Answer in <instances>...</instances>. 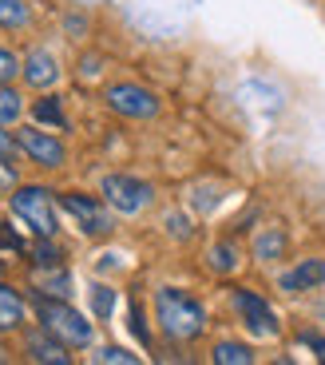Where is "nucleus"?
I'll list each match as a JSON object with an SVG mask.
<instances>
[{"label":"nucleus","mask_w":325,"mask_h":365,"mask_svg":"<svg viewBox=\"0 0 325 365\" xmlns=\"http://www.w3.org/2000/svg\"><path fill=\"white\" fill-rule=\"evenodd\" d=\"M155 314H159V326L171 341H195L207 329V310L175 286H162L155 294Z\"/></svg>","instance_id":"1"},{"label":"nucleus","mask_w":325,"mask_h":365,"mask_svg":"<svg viewBox=\"0 0 325 365\" xmlns=\"http://www.w3.org/2000/svg\"><path fill=\"white\" fill-rule=\"evenodd\" d=\"M36 314H40V326L52 329L63 346H91V322H83V314L76 310V306L40 298L36 302Z\"/></svg>","instance_id":"2"},{"label":"nucleus","mask_w":325,"mask_h":365,"mask_svg":"<svg viewBox=\"0 0 325 365\" xmlns=\"http://www.w3.org/2000/svg\"><path fill=\"white\" fill-rule=\"evenodd\" d=\"M12 210H16L40 238H52L56 227H60V222H56L52 191H44V187H16V191H12Z\"/></svg>","instance_id":"3"},{"label":"nucleus","mask_w":325,"mask_h":365,"mask_svg":"<svg viewBox=\"0 0 325 365\" xmlns=\"http://www.w3.org/2000/svg\"><path fill=\"white\" fill-rule=\"evenodd\" d=\"M103 199H108V207H115L119 215H139L143 207H151L155 191L147 182L131 179V175H108V179H103Z\"/></svg>","instance_id":"4"},{"label":"nucleus","mask_w":325,"mask_h":365,"mask_svg":"<svg viewBox=\"0 0 325 365\" xmlns=\"http://www.w3.org/2000/svg\"><path fill=\"white\" fill-rule=\"evenodd\" d=\"M108 108L123 119H151V115H159V96L139 88V83H111Z\"/></svg>","instance_id":"5"},{"label":"nucleus","mask_w":325,"mask_h":365,"mask_svg":"<svg viewBox=\"0 0 325 365\" xmlns=\"http://www.w3.org/2000/svg\"><path fill=\"white\" fill-rule=\"evenodd\" d=\"M60 207L68 210V215H72L76 222H80L83 235H91V238L111 235V215H108V207H103L100 199H91V195H80V191H68V195H60Z\"/></svg>","instance_id":"6"},{"label":"nucleus","mask_w":325,"mask_h":365,"mask_svg":"<svg viewBox=\"0 0 325 365\" xmlns=\"http://www.w3.org/2000/svg\"><path fill=\"white\" fill-rule=\"evenodd\" d=\"M16 139H20V151L40 167H63V159H68V151H63L60 139L48 135V131H40V128H20Z\"/></svg>","instance_id":"7"},{"label":"nucleus","mask_w":325,"mask_h":365,"mask_svg":"<svg viewBox=\"0 0 325 365\" xmlns=\"http://www.w3.org/2000/svg\"><path fill=\"white\" fill-rule=\"evenodd\" d=\"M234 310L242 314V322L258 334V338H274L278 334V314L266 306V298H258L254 290H234Z\"/></svg>","instance_id":"8"},{"label":"nucleus","mask_w":325,"mask_h":365,"mask_svg":"<svg viewBox=\"0 0 325 365\" xmlns=\"http://www.w3.org/2000/svg\"><path fill=\"white\" fill-rule=\"evenodd\" d=\"M24 346H28V357H32V361H44V365H68L72 361V357H68V346L44 326L32 329V334L24 338Z\"/></svg>","instance_id":"9"},{"label":"nucleus","mask_w":325,"mask_h":365,"mask_svg":"<svg viewBox=\"0 0 325 365\" xmlns=\"http://www.w3.org/2000/svg\"><path fill=\"white\" fill-rule=\"evenodd\" d=\"M24 80L32 83V88H56V80H60V68H56V56L44 52V48H32V52L24 56Z\"/></svg>","instance_id":"10"},{"label":"nucleus","mask_w":325,"mask_h":365,"mask_svg":"<svg viewBox=\"0 0 325 365\" xmlns=\"http://www.w3.org/2000/svg\"><path fill=\"white\" fill-rule=\"evenodd\" d=\"M325 282V262L321 258H306L298 262L289 274H282V290L286 294H301V290H314V286Z\"/></svg>","instance_id":"11"},{"label":"nucleus","mask_w":325,"mask_h":365,"mask_svg":"<svg viewBox=\"0 0 325 365\" xmlns=\"http://www.w3.org/2000/svg\"><path fill=\"white\" fill-rule=\"evenodd\" d=\"M20 326H24V298H20L12 286L0 282V334L20 329Z\"/></svg>","instance_id":"12"},{"label":"nucleus","mask_w":325,"mask_h":365,"mask_svg":"<svg viewBox=\"0 0 325 365\" xmlns=\"http://www.w3.org/2000/svg\"><path fill=\"white\" fill-rule=\"evenodd\" d=\"M20 111H24V103H20V91L9 88V83H0V128L16 123Z\"/></svg>","instance_id":"13"},{"label":"nucleus","mask_w":325,"mask_h":365,"mask_svg":"<svg viewBox=\"0 0 325 365\" xmlns=\"http://www.w3.org/2000/svg\"><path fill=\"white\" fill-rule=\"evenodd\" d=\"M210 357H215L218 365H250L254 361V354L246 346H238V341H218Z\"/></svg>","instance_id":"14"},{"label":"nucleus","mask_w":325,"mask_h":365,"mask_svg":"<svg viewBox=\"0 0 325 365\" xmlns=\"http://www.w3.org/2000/svg\"><path fill=\"white\" fill-rule=\"evenodd\" d=\"M28 24V4L24 0H0V28H9V32H16V28Z\"/></svg>","instance_id":"15"},{"label":"nucleus","mask_w":325,"mask_h":365,"mask_svg":"<svg viewBox=\"0 0 325 365\" xmlns=\"http://www.w3.org/2000/svg\"><path fill=\"white\" fill-rule=\"evenodd\" d=\"M32 115H36L40 123H52V128H63V123H68V119H63V111H60V100H56V96H44V100L32 103Z\"/></svg>","instance_id":"16"},{"label":"nucleus","mask_w":325,"mask_h":365,"mask_svg":"<svg viewBox=\"0 0 325 365\" xmlns=\"http://www.w3.org/2000/svg\"><path fill=\"white\" fill-rule=\"evenodd\" d=\"M210 266H215L218 274H230L238 266V247L234 242H218V247L210 250Z\"/></svg>","instance_id":"17"},{"label":"nucleus","mask_w":325,"mask_h":365,"mask_svg":"<svg viewBox=\"0 0 325 365\" xmlns=\"http://www.w3.org/2000/svg\"><path fill=\"white\" fill-rule=\"evenodd\" d=\"M282 247H286V235H278V230H266V235L258 238L254 255L262 258V262H270V258H278V255H282Z\"/></svg>","instance_id":"18"},{"label":"nucleus","mask_w":325,"mask_h":365,"mask_svg":"<svg viewBox=\"0 0 325 365\" xmlns=\"http://www.w3.org/2000/svg\"><path fill=\"white\" fill-rule=\"evenodd\" d=\"M91 306H96V314H100V318H111V310H115V290L96 286V290H91Z\"/></svg>","instance_id":"19"},{"label":"nucleus","mask_w":325,"mask_h":365,"mask_svg":"<svg viewBox=\"0 0 325 365\" xmlns=\"http://www.w3.org/2000/svg\"><path fill=\"white\" fill-rule=\"evenodd\" d=\"M20 68H24V64H20L16 56H12L9 48H0V83H12V76H16Z\"/></svg>","instance_id":"20"},{"label":"nucleus","mask_w":325,"mask_h":365,"mask_svg":"<svg viewBox=\"0 0 325 365\" xmlns=\"http://www.w3.org/2000/svg\"><path fill=\"white\" fill-rule=\"evenodd\" d=\"M96 361H119V365H135L139 357H135V354H127V349H119V346H103L100 354H96Z\"/></svg>","instance_id":"21"},{"label":"nucleus","mask_w":325,"mask_h":365,"mask_svg":"<svg viewBox=\"0 0 325 365\" xmlns=\"http://www.w3.org/2000/svg\"><path fill=\"white\" fill-rule=\"evenodd\" d=\"M131 334H135L139 341H151V334H147V326H143V310H139V302H131Z\"/></svg>","instance_id":"22"},{"label":"nucleus","mask_w":325,"mask_h":365,"mask_svg":"<svg viewBox=\"0 0 325 365\" xmlns=\"http://www.w3.org/2000/svg\"><path fill=\"white\" fill-rule=\"evenodd\" d=\"M36 262H40V266H60V250H56L52 242H48V238L36 247Z\"/></svg>","instance_id":"23"},{"label":"nucleus","mask_w":325,"mask_h":365,"mask_svg":"<svg viewBox=\"0 0 325 365\" xmlns=\"http://www.w3.org/2000/svg\"><path fill=\"white\" fill-rule=\"evenodd\" d=\"M16 151H20V139H12V135H4V131H0V155L12 163V159H16Z\"/></svg>","instance_id":"24"},{"label":"nucleus","mask_w":325,"mask_h":365,"mask_svg":"<svg viewBox=\"0 0 325 365\" xmlns=\"http://www.w3.org/2000/svg\"><path fill=\"white\" fill-rule=\"evenodd\" d=\"M0 187H16V167L0 155Z\"/></svg>","instance_id":"25"},{"label":"nucleus","mask_w":325,"mask_h":365,"mask_svg":"<svg viewBox=\"0 0 325 365\" xmlns=\"http://www.w3.org/2000/svg\"><path fill=\"white\" fill-rule=\"evenodd\" d=\"M301 341H306V346H314L317 357L325 361V338H321V334H314V329H309V334H301Z\"/></svg>","instance_id":"26"},{"label":"nucleus","mask_w":325,"mask_h":365,"mask_svg":"<svg viewBox=\"0 0 325 365\" xmlns=\"http://www.w3.org/2000/svg\"><path fill=\"white\" fill-rule=\"evenodd\" d=\"M0 274H4V262H0Z\"/></svg>","instance_id":"27"}]
</instances>
